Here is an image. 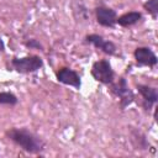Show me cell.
Masks as SVG:
<instances>
[{
  "label": "cell",
  "mask_w": 158,
  "mask_h": 158,
  "mask_svg": "<svg viewBox=\"0 0 158 158\" xmlns=\"http://www.w3.org/2000/svg\"><path fill=\"white\" fill-rule=\"evenodd\" d=\"M5 135L10 141H12L22 151H25L30 154H37L44 149L43 139L40 136H37L36 133L28 131L27 128L12 127V128H9L5 132Z\"/></svg>",
  "instance_id": "6da1fadb"
},
{
  "label": "cell",
  "mask_w": 158,
  "mask_h": 158,
  "mask_svg": "<svg viewBox=\"0 0 158 158\" xmlns=\"http://www.w3.org/2000/svg\"><path fill=\"white\" fill-rule=\"evenodd\" d=\"M91 75L96 81L104 85H111L115 81V72L110 62L106 59H99L94 62L91 65Z\"/></svg>",
  "instance_id": "7a4b0ae2"
},
{
  "label": "cell",
  "mask_w": 158,
  "mask_h": 158,
  "mask_svg": "<svg viewBox=\"0 0 158 158\" xmlns=\"http://www.w3.org/2000/svg\"><path fill=\"white\" fill-rule=\"evenodd\" d=\"M11 65L14 67V69L17 73L28 74V73H33V72H37L38 69H41L43 65V60L40 56H36V54L26 56V57H21V58L15 57L11 60Z\"/></svg>",
  "instance_id": "3957f363"
},
{
  "label": "cell",
  "mask_w": 158,
  "mask_h": 158,
  "mask_svg": "<svg viewBox=\"0 0 158 158\" xmlns=\"http://www.w3.org/2000/svg\"><path fill=\"white\" fill-rule=\"evenodd\" d=\"M112 93L118 98V105L121 107V110H125L127 106H130L133 100H135V95L132 93V90L128 88V84L126 81L125 78H120L117 83H112Z\"/></svg>",
  "instance_id": "277c9868"
},
{
  "label": "cell",
  "mask_w": 158,
  "mask_h": 158,
  "mask_svg": "<svg viewBox=\"0 0 158 158\" xmlns=\"http://www.w3.org/2000/svg\"><path fill=\"white\" fill-rule=\"evenodd\" d=\"M56 78L59 83L64 85L73 86L75 90H79L81 86V79L80 75L74 70L68 67H62L56 72Z\"/></svg>",
  "instance_id": "5b68a950"
},
{
  "label": "cell",
  "mask_w": 158,
  "mask_h": 158,
  "mask_svg": "<svg viewBox=\"0 0 158 158\" xmlns=\"http://www.w3.org/2000/svg\"><path fill=\"white\" fill-rule=\"evenodd\" d=\"M133 57H135V60L137 63V65H141V67H154L157 65V56L156 53L149 48V47H137L133 52Z\"/></svg>",
  "instance_id": "8992f818"
},
{
  "label": "cell",
  "mask_w": 158,
  "mask_h": 158,
  "mask_svg": "<svg viewBox=\"0 0 158 158\" xmlns=\"http://www.w3.org/2000/svg\"><path fill=\"white\" fill-rule=\"evenodd\" d=\"M85 41H86L88 43H91V44L95 46L96 48L101 49L105 54H109V56L116 54V51H117L116 44H115L112 41L105 40V38H104L102 36H100V35L90 33V35L85 36Z\"/></svg>",
  "instance_id": "52a82bcc"
},
{
  "label": "cell",
  "mask_w": 158,
  "mask_h": 158,
  "mask_svg": "<svg viewBox=\"0 0 158 158\" xmlns=\"http://www.w3.org/2000/svg\"><path fill=\"white\" fill-rule=\"evenodd\" d=\"M95 16H96L98 23L101 25V26H104V27L112 28L116 25L117 14L111 7H107V6H98L95 9Z\"/></svg>",
  "instance_id": "ba28073f"
},
{
  "label": "cell",
  "mask_w": 158,
  "mask_h": 158,
  "mask_svg": "<svg viewBox=\"0 0 158 158\" xmlns=\"http://www.w3.org/2000/svg\"><path fill=\"white\" fill-rule=\"evenodd\" d=\"M137 90L142 96L143 100V107L146 110H151L153 107V105L157 102L158 100V91L156 88L146 85V84H138L137 85Z\"/></svg>",
  "instance_id": "9c48e42d"
},
{
  "label": "cell",
  "mask_w": 158,
  "mask_h": 158,
  "mask_svg": "<svg viewBox=\"0 0 158 158\" xmlns=\"http://www.w3.org/2000/svg\"><path fill=\"white\" fill-rule=\"evenodd\" d=\"M141 20H142V14L139 11H128L122 14L121 16H117L116 23H118V26L121 27H130L138 23Z\"/></svg>",
  "instance_id": "30bf717a"
},
{
  "label": "cell",
  "mask_w": 158,
  "mask_h": 158,
  "mask_svg": "<svg viewBox=\"0 0 158 158\" xmlns=\"http://www.w3.org/2000/svg\"><path fill=\"white\" fill-rule=\"evenodd\" d=\"M131 141L135 146V149H147L148 148V142L146 139V136L137 130L131 131Z\"/></svg>",
  "instance_id": "8fae6325"
},
{
  "label": "cell",
  "mask_w": 158,
  "mask_h": 158,
  "mask_svg": "<svg viewBox=\"0 0 158 158\" xmlns=\"http://www.w3.org/2000/svg\"><path fill=\"white\" fill-rule=\"evenodd\" d=\"M17 102H19V99L15 94H12L10 91H1L0 93V104L1 105L15 106Z\"/></svg>",
  "instance_id": "7c38bea8"
},
{
  "label": "cell",
  "mask_w": 158,
  "mask_h": 158,
  "mask_svg": "<svg viewBox=\"0 0 158 158\" xmlns=\"http://www.w3.org/2000/svg\"><path fill=\"white\" fill-rule=\"evenodd\" d=\"M158 0H147L144 4H143V9L153 17L156 19L157 17V14H158Z\"/></svg>",
  "instance_id": "4fadbf2b"
},
{
  "label": "cell",
  "mask_w": 158,
  "mask_h": 158,
  "mask_svg": "<svg viewBox=\"0 0 158 158\" xmlns=\"http://www.w3.org/2000/svg\"><path fill=\"white\" fill-rule=\"evenodd\" d=\"M27 47H30V48H36V49H43V47H42V44L37 41V40H30V41H27L26 43H25Z\"/></svg>",
  "instance_id": "5bb4252c"
},
{
  "label": "cell",
  "mask_w": 158,
  "mask_h": 158,
  "mask_svg": "<svg viewBox=\"0 0 158 158\" xmlns=\"http://www.w3.org/2000/svg\"><path fill=\"white\" fill-rule=\"evenodd\" d=\"M5 51V43H4V41L0 38V52H4Z\"/></svg>",
  "instance_id": "9a60e30c"
}]
</instances>
